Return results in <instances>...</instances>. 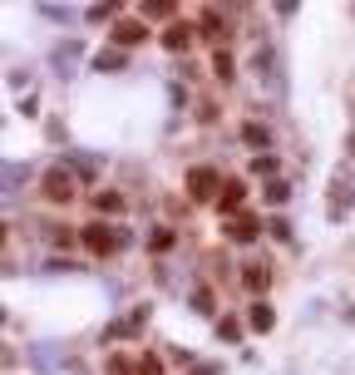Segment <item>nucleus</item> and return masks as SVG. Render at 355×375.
Listing matches in <instances>:
<instances>
[{"instance_id": "13", "label": "nucleus", "mask_w": 355, "mask_h": 375, "mask_svg": "<svg viewBox=\"0 0 355 375\" xmlns=\"http://www.w3.org/2000/svg\"><path fill=\"white\" fill-rule=\"evenodd\" d=\"M203 35H212V40L227 35V20H217V10H207V15H203Z\"/></svg>"}, {"instance_id": "8", "label": "nucleus", "mask_w": 355, "mask_h": 375, "mask_svg": "<svg viewBox=\"0 0 355 375\" xmlns=\"http://www.w3.org/2000/svg\"><path fill=\"white\" fill-rule=\"evenodd\" d=\"M227 232H232V242H257V223L252 218H237Z\"/></svg>"}, {"instance_id": "14", "label": "nucleus", "mask_w": 355, "mask_h": 375, "mask_svg": "<svg viewBox=\"0 0 355 375\" xmlns=\"http://www.w3.org/2000/svg\"><path fill=\"white\" fill-rule=\"evenodd\" d=\"M168 247H173V232H168V228H163V232H153V252H168Z\"/></svg>"}, {"instance_id": "12", "label": "nucleus", "mask_w": 355, "mask_h": 375, "mask_svg": "<svg viewBox=\"0 0 355 375\" xmlns=\"http://www.w3.org/2000/svg\"><path fill=\"white\" fill-rule=\"evenodd\" d=\"M94 207H99V212H124V198H118V193H99Z\"/></svg>"}, {"instance_id": "17", "label": "nucleus", "mask_w": 355, "mask_h": 375, "mask_svg": "<svg viewBox=\"0 0 355 375\" xmlns=\"http://www.w3.org/2000/svg\"><path fill=\"white\" fill-rule=\"evenodd\" d=\"M109 375H129V360H124V356H113V360H109Z\"/></svg>"}, {"instance_id": "3", "label": "nucleus", "mask_w": 355, "mask_h": 375, "mask_svg": "<svg viewBox=\"0 0 355 375\" xmlns=\"http://www.w3.org/2000/svg\"><path fill=\"white\" fill-rule=\"evenodd\" d=\"M212 188H217V168H193L188 173V193L193 198H212Z\"/></svg>"}, {"instance_id": "4", "label": "nucleus", "mask_w": 355, "mask_h": 375, "mask_svg": "<svg viewBox=\"0 0 355 375\" xmlns=\"http://www.w3.org/2000/svg\"><path fill=\"white\" fill-rule=\"evenodd\" d=\"M139 40H148V25L143 20H118L113 25V45H139Z\"/></svg>"}, {"instance_id": "11", "label": "nucleus", "mask_w": 355, "mask_h": 375, "mask_svg": "<svg viewBox=\"0 0 355 375\" xmlns=\"http://www.w3.org/2000/svg\"><path fill=\"white\" fill-rule=\"evenodd\" d=\"M212 74L217 79H232L237 70H232V55H227V49H217V55H212Z\"/></svg>"}, {"instance_id": "10", "label": "nucleus", "mask_w": 355, "mask_h": 375, "mask_svg": "<svg viewBox=\"0 0 355 375\" xmlns=\"http://www.w3.org/2000/svg\"><path fill=\"white\" fill-rule=\"evenodd\" d=\"M242 282H247V292H267V266H247Z\"/></svg>"}, {"instance_id": "1", "label": "nucleus", "mask_w": 355, "mask_h": 375, "mask_svg": "<svg viewBox=\"0 0 355 375\" xmlns=\"http://www.w3.org/2000/svg\"><path fill=\"white\" fill-rule=\"evenodd\" d=\"M45 198H49V202H70V198H74V178H70L65 168H49V173H45Z\"/></svg>"}, {"instance_id": "18", "label": "nucleus", "mask_w": 355, "mask_h": 375, "mask_svg": "<svg viewBox=\"0 0 355 375\" xmlns=\"http://www.w3.org/2000/svg\"><path fill=\"white\" fill-rule=\"evenodd\" d=\"M0 247H6V228H0Z\"/></svg>"}, {"instance_id": "16", "label": "nucleus", "mask_w": 355, "mask_h": 375, "mask_svg": "<svg viewBox=\"0 0 355 375\" xmlns=\"http://www.w3.org/2000/svg\"><path fill=\"white\" fill-rule=\"evenodd\" d=\"M217 336H227V341H237V336H242V326H237V321H222V326H217Z\"/></svg>"}, {"instance_id": "2", "label": "nucleus", "mask_w": 355, "mask_h": 375, "mask_svg": "<svg viewBox=\"0 0 355 375\" xmlns=\"http://www.w3.org/2000/svg\"><path fill=\"white\" fill-rule=\"evenodd\" d=\"M84 247H89L94 257H109V252L118 247V237H113L109 228H84Z\"/></svg>"}, {"instance_id": "9", "label": "nucleus", "mask_w": 355, "mask_h": 375, "mask_svg": "<svg viewBox=\"0 0 355 375\" xmlns=\"http://www.w3.org/2000/svg\"><path fill=\"white\" fill-rule=\"evenodd\" d=\"M242 138H247L252 148H267V143H271V134H267V124H242Z\"/></svg>"}, {"instance_id": "5", "label": "nucleus", "mask_w": 355, "mask_h": 375, "mask_svg": "<svg viewBox=\"0 0 355 375\" xmlns=\"http://www.w3.org/2000/svg\"><path fill=\"white\" fill-rule=\"evenodd\" d=\"M247 321H252V331H271V321H276V316H271V306H267V301H252Z\"/></svg>"}, {"instance_id": "7", "label": "nucleus", "mask_w": 355, "mask_h": 375, "mask_svg": "<svg viewBox=\"0 0 355 375\" xmlns=\"http://www.w3.org/2000/svg\"><path fill=\"white\" fill-rule=\"evenodd\" d=\"M217 202H222V212H237V207L247 202V188H242V183H227V193H222Z\"/></svg>"}, {"instance_id": "15", "label": "nucleus", "mask_w": 355, "mask_h": 375, "mask_svg": "<svg viewBox=\"0 0 355 375\" xmlns=\"http://www.w3.org/2000/svg\"><path fill=\"white\" fill-rule=\"evenodd\" d=\"M134 375H163V365L148 356V360H139V370H134Z\"/></svg>"}, {"instance_id": "6", "label": "nucleus", "mask_w": 355, "mask_h": 375, "mask_svg": "<svg viewBox=\"0 0 355 375\" xmlns=\"http://www.w3.org/2000/svg\"><path fill=\"white\" fill-rule=\"evenodd\" d=\"M188 40H193V25H168V35H163L168 49H188Z\"/></svg>"}]
</instances>
